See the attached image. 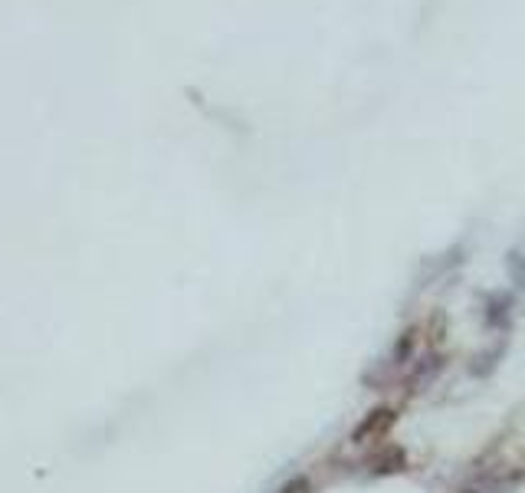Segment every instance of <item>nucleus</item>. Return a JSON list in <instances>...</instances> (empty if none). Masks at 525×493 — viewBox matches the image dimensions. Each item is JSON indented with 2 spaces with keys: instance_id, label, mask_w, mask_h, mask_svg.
Here are the masks:
<instances>
[{
  "instance_id": "1",
  "label": "nucleus",
  "mask_w": 525,
  "mask_h": 493,
  "mask_svg": "<svg viewBox=\"0 0 525 493\" xmlns=\"http://www.w3.org/2000/svg\"><path fill=\"white\" fill-rule=\"evenodd\" d=\"M394 421H398V415H394L391 408H375V411H371V415L355 428L352 441H355V444H375V441H384V434H388V431L394 428Z\"/></svg>"
},
{
  "instance_id": "4",
  "label": "nucleus",
  "mask_w": 525,
  "mask_h": 493,
  "mask_svg": "<svg viewBox=\"0 0 525 493\" xmlns=\"http://www.w3.org/2000/svg\"><path fill=\"white\" fill-rule=\"evenodd\" d=\"M279 493H312V487H309L306 477H296V480H289V484L279 490Z\"/></svg>"
},
{
  "instance_id": "2",
  "label": "nucleus",
  "mask_w": 525,
  "mask_h": 493,
  "mask_svg": "<svg viewBox=\"0 0 525 493\" xmlns=\"http://www.w3.org/2000/svg\"><path fill=\"white\" fill-rule=\"evenodd\" d=\"M489 326H506L509 323V296H496L493 303H489Z\"/></svg>"
},
{
  "instance_id": "3",
  "label": "nucleus",
  "mask_w": 525,
  "mask_h": 493,
  "mask_svg": "<svg viewBox=\"0 0 525 493\" xmlns=\"http://www.w3.org/2000/svg\"><path fill=\"white\" fill-rule=\"evenodd\" d=\"M375 474H394V470L404 467V454L398 451V447H391V457H375Z\"/></svg>"
}]
</instances>
